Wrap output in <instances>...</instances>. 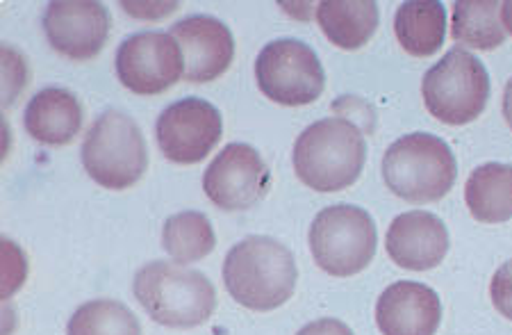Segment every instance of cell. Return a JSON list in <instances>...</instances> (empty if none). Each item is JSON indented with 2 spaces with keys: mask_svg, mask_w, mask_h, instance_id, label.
Returning a JSON list of instances; mask_svg holds the SVG:
<instances>
[{
  "mask_svg": "<svg viewBox=\"0 0 512 335\" xmlns=\"http://www.w3.org/2000/svg\"><path fill=\"white\" fill-rule=\"evenodd\" d=\"M158 5L160 3H121L123 10L132 16H137V19H160V16H167L178 10V3H164L160 10H153V7Z\"/></svg>",
  "mask_w": 512,
  "mask_h": 335,
  "instance_id": "obj_26",
  "label": "cell"
},
{
  "mask_svg": "<svg viewBox=\"0 0 512 335\" xmlns=\"http://www.w3.org/2000/svg\"><path fill=\"white\" fill-rule=\"evenodd\" d=\"M310 251L315 263L335 279L365 272L376 256L378 233L367 210L349 203L324 208L310 226Z\"/></svg>",
  "mask_w": 512,
  "mask_h": 335,
  "instance_id": "obj_7",
  "label": "cell"
},
{
  "mask_svg": "<svg viewBox=\"0 0 512 335\" xmlns=\"http://www.w3.org/2000/svg\"><path fill=\"white\" fill-rule=\"evenodd\" d=\"M458 178L456 155L437 135L410 133L383 158V181L394 196L424 206L444 199Z\"/></svg>",
  "mask_w": 512,
  "mask_h": 335,
  "instance_id": "obj_4",
  "label": "cell"
},
{
  "mask_svg": "<svg viewBox=\"0 0 512 335\" xmlns=\"http://www.w3.org/2000/svg\"><path fill=\"white\" fill-rule=\"evenodd\" d=\"M465 203L476 222L503 224L512 219V165L485 162L467 178Z\"/></svg>",
  "mask_w": 512,
  "mask_h": 335,
  "instance_id": "obj_18",
  "label": "cell"
},
{
  "mask_svg": "<svg viewBox=\"0 0 512 335\" xmlns=\"http://www.w3.org/2000/svg\"><path fill=\"white\" fill-rule=\"evenodd\" d=\"M490 297L494 308L506 317V320H512V260L503 263L494 279L490 283Z\"/></svg>",
  "mask_w": 512,
  "mask_h": 335,
  "instance_id": "obj_24",
  "label": "cell"
},
{
  "mask_svg": "<svg viewBox=\"0 0 512 335\" xmlns=\"http://www.w3.org/2000/svg\"><path fill=\"white\" fill-rule=\"evenodd\" d=\"M376 324L383 335H435L442 324V301L424 283H392L378 297Z\"/></svg>",
  "mask_w": 512,
  "mask_h": 335,
  "instance_id": "obj_15",
  "label": "cell"
},
{
  "mask_svg": "<svg viewBox=\"0 0 512 335\" xmlns=\"http://www.w3.org/2000/svg\"><path fill=\"white\" fill-rule=\"evenodd\" d=\"M162 247L176 263L187 265L210 256L217 247V235L203 212L185 210L164 222Z\"/></svg>",
  "mask_w": 512,
  "mask_h": 335,
  "instance_id": "obj_21",
  "label": "cell"
},
{
  "mask_svg": "<svg viewBox=\"0 0 512 335\" xmlns=\"http://www.w3.org/2000/svg\"><path fill=\"white\" fill-rule=\"evenodd\" d=\"M367 160L362 130L349 119L315 121L299 135L292 162L303 185L315 192H342L358 181Z\"/></svg>",
  "mask_w": 512,
  "mask_h": 335,
  "instance_id": "obj_2",
  "label": "cell"
},
{
  "mask_svg": "<svg viewBox=\"0 0 512 335\" xmlns=\"http://www.w3.org/2000/svg\"><path fill=\"white\" fill-rule=\"evenodd\" d=\"M294 253L267 235H251L228 251L224 283L237 304L258 313L285 306L296 290Z\"/></svg>",
  "mask_w": 512,
  "mask_h": 335,
  "instance_id": "obj_1",
  "label": "cell"
},
{
  "mask_svg": "<svg viewBox=\"0 0 512 335\" xmlns=\"http://www.w3.org/2000/svg\"><path fill=\"white\" fill-rule=\"evenodd\" d=\"M421 96L431 117L442 124H472L490 98V73L476 55L456 46L426 71Z\"/></svg>",
  "mask_w": 512,
  "mask_h": 335,
  "instance_id": "obj_6",
  "label": "cell"
},
{
  "mask_svg": "<svg viewBox=\"0 0 512 335\" xmlns=\"http://www.w3.org/2000/svg\"><path fill=\"white\" fill-rule=\"evenodd\" d=\"M26 253L12 240H3V299H10L26 281Z\"/></svg>",
  "mask_w": 512,
  "mask_h": 335,
  "instance_id": "obj_23",
  "label": "cell"
},
{
  "mask_svg": "<svg viewBox=\"0 0 512 335\" xmlns=\"http://www.w3.org/2000/svg\"><path fill=\"white\" fill-rule=\"evenodd\" d=\"M66 335H142V326L121 301L94 299L73 313Z\"/></svg>",
  "mask_w": 512,
  "mask_h": 335,
  "instance_id": "obj_22",
  "label": "cell"
},
{
  "mask_svg": "<svg viewBox=\"0 0 512 335\" xmlns=\"http://www.w3.org/2000/svg\"><path fill=\"white\" fill-rule=\"evenodd\" d=\"M271 174L262 155L249 144H228L203 174L205 196L226 212L253 208L269 190Z\"/></svg>",
  "mask_w": 512,
  "mask_h": 335,
  "instance_id": "obj_11",
  "label": "cell"
},
{
  "mask_svg": "<svg viewBox=\"0 0 512 335\" xmlns=\"http://www.w3.org/2000/svg\"><path fill=\"white\" fill-rule=\"evenodd\" d=\"M255 80L269 101L287 108L315 103L326 87L319 55L299 39H276L264 46L255 62Z\"/></svg>",
  "mask_w": 512,
  "mask_h": 335,
  "instance_id": "obj_8",
  "label": "cell"
},
{
  "mask_svg": "<svg viewBox=\"0 0 512 335\" xmlns=\"http://www.w3.org/2000/svg\"><path fill=\"white\" fill-rule=\"evenodd\" d=\"M23 126L39 144L66 146L82 128V105L69 89L46 87L30 98Z\"/></svg>",
  "mask_w": 512,
  "mask_h": 335,
  "instance_id": "obj_16",
  "label": "cell"
},
{
  "mask_svg": "<svg viewBox=\"0 0 512 335\" xmlns=\"http://www.w3.org/2000/svg\"><path fill=\"white\" fill-rule=\"evenodd\" d=\"M499 14L501 3L497 0H458L453 5L451 37L476 51H494L506 39Z\"/></svg>",
  "mask_w": 512,
  "mask_h": 335,
  "instance_id": "obj_20",
  "label": "cell"
},
{
  "mask_svg": "<svg viewBox=\"0 0 512 335\" xmlns=\"http://www.w3.org/2000/svg\"><path fill=\"white\" fill-rule=\"evenodd\" d=\"M110 12L94 0H57L46 7L44 32L48 44L73 62L92 60L110 37Z\"/></svg>",
  "mask_w": 512,
  "mask_h": 335,
  "instance_id": "obj_12",
  "label": "cell"
},
{
  "mask_svg": "<svg viewBox=\"0 0 512 335\" xmlns=\"http://www.w3.org/2000/svg\"><path fill=\"white\" fill-rule=\"evenodd\" d=\"M387 256L410 272H428L449 253V231L433 212L410 210L394 219L385 238Z\"/></svg>",
  "mask_w": 512,
  "mask_h": 335,
  "instance_id": "obj_14",
  "label": "cell"
},
{
  "mask_svg": "<svg viewBox=\"0 0 512 335\" xmlns=\"http://www.w3.org/2000/svg\"><path fill=\"white\" fill-rule=\"evenodd\" d=\"M121 85L139 96H158L185 76L183 51L171 32L144 30L123 39L117 60Z\"/></svg>",
  "mask_w": 512,
  "mask_h": 335,
  "instance_id": "obj_9",
  "label": "cell"
},
{
  "mask_svg": "<svg viewBox=\"0 0 512 335\" xmlns=\"http://www.w3.org/2000/svg\"><path fill=\"white\" fill-rule=\"evenodd\" d=\"M394 32L408 55L433 57L447 35V10L437 0L403 3L394 14Z\"/></svg>",
  "mask_w": 512,
  "mask_h": 335,
  "instance_id": "obj_19",
  "label": "cell"
},
{
  "mask_svg": "<svg viewBox=\"0 0 512 335\" xmlns=\"http://www.w3.org/2000/svg\"><path fill=\"white\" fill-rule=\"evenodd\" d=\"M503 117H506V124L512 128V78L508 80L506 89H503Z\"/></svg>",
  "mask_w": 512,
  "mask_h": 335,
  "instance_id": "obj_27",
  "label": "cell"
},
{
  "mask_svg": "<svg viewBox=\"0 0 512 335\" xmlns=\"http://www.w3.org/2000/svg\"><path fill=\"white\" fill-rule=\"evenodd\" d=\"M296 335H353V331L340 320H333V317H324V320L305 324Z\"/></svg>",
  "mask_w": 512,
  "mask_h": 335,
  "instance_id": "obj_25",
  "label": "cell"
},
{
  "mask_svg": "<svg viewBox=\"0 0 512 335\" xmlns=\"http://www.w3.org/2000/svg\"><path fill=\"white\" fill-rule=\"evenodd\" d=\"M381 14L374 0H324L317 7V23L342 51H358L378 28Z\"/></svg>",
  "mask_w": 512,
  "mask_h": 335,
  "instance_id": "obj_17",
  "label": "cell"
},
{
  "mask_svg": "<svg viewBox=\"0 0 512 335\" xmlns=\"http://www.w3.org/2000/svg\"><path fill=\"white\" fill-rule=\"evenodd\" d=\"M155 135L164 158L176 165H198L224 135V119L212 103L198 96L171 103L158 117Z\"/></svg>",
  "mask_w": 512,
  "mask_h": 335,
  "instance_id": "obj_10",
  "label": "cell"
},
{
  "mask_svg": "<svg viewBox=\"0 0 512 335\" xmlns=\"http://www.w3.org/2000/svg\"><path fill=\"white\" fill-rule=\"evenodd\" d=\"M82 165L105 190H128L142 181L148 151L137 121L119 110H107L87 130L82 142Z\"/></svg>",
  "mask_w": 512,
  "mask_h": 335,
  "instance_id": "obj_5",
  "label": "cell"
},
{
  "mask_svg": "<svg viewBox=\"0 0 512 335\" xmlns=\"http://www.w3.org/2000/svg\"><path fill=\"white\" fill-rule=\"evenodd\" d=\"M501 26L512 35V0L501 3Z\"/></svg>",
  "mask_w": 512,
  "mask_h": 335,
  "instance_id": "obj_28",
  "label": "cell"
},
{
  "mask_svg": "<svg viewBox=\"0 0 512 335\" xmlns=\"http://www.w3.org/2000/svg\"><path fill=\"white\" fill-rule=\"evenodd\" d=\"M176 39L185 62L187 83H212L228 71L235 57V39L224 21L208 14H194L173 23Z\"/></svg>",
  "mask_w": 512,
  "mask_h": 335,
  "instance_id": "obj_13",
  "label": "cell"
},
{
  "mask_svg": "<svg viewBox=\"0 0 512 335\" xmlns=\"http://www.w3.org/2000/svg\"><path fill=\"white\" fill-rule=\"evenodd\" d=\"M135 299L153 322L169 329H194L208 322L217 308V290L208 276L180 263H153L132 281Z\"/></svg>",
  "mask_w": 512,
  "mask_h": 335,
  "instance_id": "obj_3",
  "label": "cell"
}]
</instances>
